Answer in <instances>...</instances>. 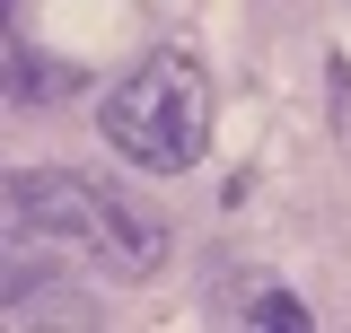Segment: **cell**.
Listing matches in <instances>:
<instances>
[{"mask_svg":"<svg viewBox=\"0 0 351 333\" xmlns=\"http://www.w3.org/2000/svg\"><path fill=\"white\" fill-rule=\"evenodd\" d=\"M9 316L18 325H88V298L71 290V281H53L44 263H9Z\"/></svg>","mask_w":351,"mask_h":333,"instance_id":"cell-3","label":"cell"},{"mask_svg":"<svg viewBox=\"0 0 351 333\" xmlns=\"http://www.w3.org/2000/svg\"><path fill=\"white\" fill-rule=\"evenodd\" d=\"M255 325H272V333H299V325H307V307H299L290 290H263V298H255Z\"/></svg>","mask_w":351,"mask_h":333,"instance_id":"cell-5","label":"cell"},{"mask_svg":"<svg viewBox=\"0 0 351 333\" xmlns=\"http://www.w3.org/2000/svg\"><path fill=\"white\" fill-rule=\"evenodd\" d=\"M53 88H71V71H53L27 44H9V106H53Z\"/></svg>","mask_w":351,"mask_h":333,"instance_id":"cell-4","label":"cell"},{"mask_svg":"<svg viewBox=\"0 0 351 333\" xmlns=\"http://www.w3.org/2000/svg\"><path fill=\"white\" fill-rule=\"evenodd\" d=\"M114 281H149L158 263H167V219L158 210H141L132 193H114V184H97V210H88V237H80Z\"/></svg>","mask_w":351,"mask_h":333,"instance_id":"cell-2","label":"cell"},{"mask_svg":"<svg viewBox=\"0 0 351 333\" xmlns=\"http://www.w3.org/2000/svg\"><path fill=\"white\" fill-rule=\"evenodd\" d=\"M97 132H106L114 158L149 166V175H184V166L211 149V71H202L193 53H149V62H132L123 79L106 88Z\"/></svg>","mask_w":351,"mask_h":333,"instance_id":"cell-1","label":"cell"}]
</instances>
